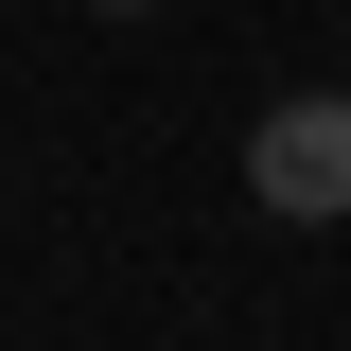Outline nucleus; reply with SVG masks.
I'll use <instances>...</instances> for the list:
<instances>
[{"label": "nucleus", "mask_w": 351, "mask_h": 351, "mask_svg": "<svg viewBox=\"0 0 351 351\" xmlns=\"http://www.w3.org/2000/svg\"><path fill=\"white\" fill-rule=\"evenodd\" d=\"M246 193L281 228H334L351 211V88H281V106H263L246 123Z\"/></svg>", "instance_id": "f257e3e1"}, {"label": "nucleus", "mask_w": 351, "mask_h": 351, "mask_svg": "<svg viewBox=\"0 0 351 351\" xmlns=\"http://www.w3.org/2000/svg\"><path fill=\"white\" fill-rule=\"evenodd\" d=\"M88 18H158V0H88Z\"/></svg>", "instance_id": "f03ea898"}]
</instances>
